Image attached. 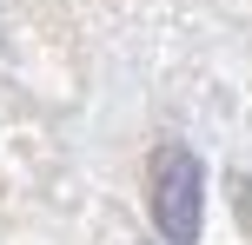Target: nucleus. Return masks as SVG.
I'll return each mask as SVG.
<instances>
[{
    "label": "nucleus",
    "mask_w": 252,
    "mask_h": 245,
    "mask_svg": "<svg viewBox=\"0 0 252 245\" xmlns=\"http://www.w3.org/2000/svg\"><path fill=\"white\" fill-rule=\"evenodd\" d=\"M232 206H239V225H246V239H252V179L232 186Z\"/></svg>",
    "instance_id": "obj_2"
},
{
    "label": "nucleus",
    "mask_w": 252,
    "mask_h": 245,
    "mask_svg": "<svg viewBox=\"0 0 252 245\" xmlns=\"http://www.w3.org/2000/svg\"><path fill=\"white\" fill-rule=\"evenodd\" d=\"M146 192H153V219H159V232L173 245L199 239V159H192L186 146H159V153H153Z\"/></svg>",
    "instance_id": "obj_1"
}]
</instances>
